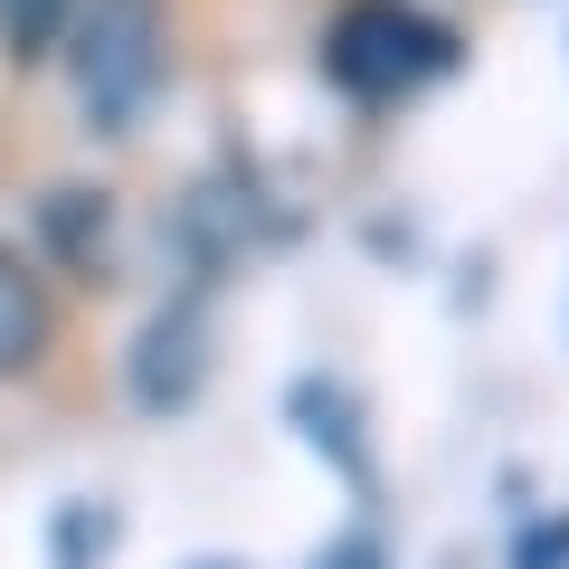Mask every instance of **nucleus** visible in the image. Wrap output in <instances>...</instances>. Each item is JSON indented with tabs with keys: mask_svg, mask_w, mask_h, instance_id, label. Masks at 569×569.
<instances>
[{
	"mask_svg": "<svg viewBox=\"0 0 569 569\" xmlns=\"http://www.w3.org/2000/svg\"><path fill=\"white\" fill-rule=\"evenodd\" d=\"M77 114L96 133H133L152 86H162V0H96L77 20Z\"/></svg>",
	"mask_w": 569,
	"mask_h": 569,
	"instance_id": "f257e3e1",
	"label": "nucleus"
},
{
	"mask_svg": "<svg viewBox=\"0 0 569 569\" xmlns=\"http://www.w3.org/2000/svg\"><path fill=\"white\" fill-rule=\"evenodd\" d=\"M323 67H332L342 96L389 104V96H418L427 77H447L456 39L427 10H408V0H351L342 20H332V39H323Z\"/></svg>",
	"mask_w": 569,
	"mask_h": 569,
	"instance_id": "f03ea898",
	"label": "nucleus"
},
{
	"mask_svg": "<svg viewBox=\"0 0 569 569\" xmlns=\"http://www.w3.org/2000/svg\"><path fill=\"white\" fill-rule=\"evenodd\" d=\"M200 370H209V313H200V295H181V305H162L142 323V342H133V399L162 418V408H181L190 389H200Z\"/></svg>",
	"mask_w": 569,
	"mask_h": 569,
	"instance_id": "7ed1b4c3",
	"label": "nucleus"
},
{
	"mask_svg": "<svg viewBox=\"0 0 569 569\" xmlns=\"http://www.w3.org/2000/svg\"><path fill=\"white\" fill-rule=\"evenodd\" d=\"M48 342V313H39V284L20 276V257L0 247V370H29Z\"/></svg>",
	"mask_w": 569,
	"mask_h": 569,
	"instance_id": "20e7f679",
	"label": "nucleus"
},
{
	"mask_svg": "<svg viewBox=\"0 0 569 569\" xmlns=\"http://www.w3.org/2000/svg\"><path fill=\"white\" fill-rule=\"evenodd\" d=\"M295 418H305V437H313V447H332V456H342V475H361V466H370L361 427H351V399H342L332 380H305V389H295Z\"/></svg>",
	"mask_w": 569,
	"mask_h": 569,
	"instance_id": "39448f33",
	"label": "nucleus"
},
{
	"mask_svg": "<svg viewBox=\"0 0 569 569\" xmlns=\"http://www.w3.org/2000/svg\"><path fill=\"white\" fill-rule=\"evenodd\" d=\"M58 29H67V0H0V39L20 48V58H39Z\"/></svg>",
	"mask_w": 569,
	"mask_h": 569,
	"instance_id": "423d86ee",
	"label": "nucleus"
},
{
	"mask_svg": "<svg viewBox=\"0 0 569 569\" xmlns=\"http://www.w3.org/2000/svg\"><path fill=\"white\" fill-rule=\"evenodd\" d=\"M512 569H569V512L560 522H531L522 541H512Z\"/></svg>",
	"mask_w": 569,
	"mask_h": 569,
	"instance_id": "0eeeda50",
	"label": "nucleus"
},
{
	"mask_svg": "<svg viewBox=\"0 0 569 569\" xmlns=\"http://www.w3.org/2000/svg\"><path fill=\"white\" fill-rule=\"evenodd\" d=\"M313 569H389V560H380V541H370V531H342V541H332Z\"/></svg>",
	"mask_w": 569,
	"mask_h": 569,
	"instance_id": "6e6552de",
	"label": "nucleus"
},
{
	"mask_svg": "<svg viewBox=\"0 0 569 569\" xmlns=\"http://www.w3.org/2000/svg\"><path fill=\"white\" fill-rule=\"evenodd\" d=\"M200 569H228V560H200Z\"/></svg>",
	"mask_w": 569,
	"mask_h": 569,
	"instance_id": "1a4fd4ad",
	"label": "nucleus"
}]
</instances>
